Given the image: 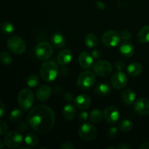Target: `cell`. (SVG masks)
I'll list each match as a JSON object with an SVG mask.
<instances>
[{
    "label": "cell",
    "mask_w": 149,
    "mask_h": 149,
    "mask_svg": "<svg viewBox=\"0 0 149 149\" xmlns=\"http://www.w3.org/2000/svg\"><path fill=\"white\" fill-rule=\"evenodd\" d=\"M107 135L109 138H112V139L116 138V136H117L118 135L117 128L115 127H111L109 128L107 132Z\"/></svg>",
    "instance_id": "obj_34"
},
{
    "label": "cell",
    "mask_w": 149,
    "mask_h": 149,
    "mask_svg": "<svg viewBox=\"0 0 149 149\" xmlns=\"http://www.w3.org/2000/svg\"><path fill=\"white\" fill-rule=\"evenodd\" d=\"M12 57L7 52H1L0 53V62L4 65H10L12 63Z\"/></svg>",
    "instance_id": "obj_32"
},
{
    "label": "cell",
    "mask_w": 149,
    "mask_h": 149,
    "mask_svg": "<svg viewBox=\"0 0 149 149\" xmlns=\"http://www.w3.org/2000/svg\"><path fill=\"white\" fill-rule=\"evenodd\" d=\"M121 40L120 33L116 31L111 30L105 32L102 36V42L105 46L113 47L116 46Z\"/></svg>",
    "instance_id": "obj_10"
},
{
    "label": "cell",
    "mask_w": 149,
    "mask_h": 149,
    "mask_svg": "<svg viewBox=\"0 0 149 149\" xmlns=\"http://www.w3.org/2000/svg\"><path fill=\"white\" fill-rule=\"evenodd\" d=\"M4 141L6 146L9 148H17L23 143V137L19 131H11L7 132Z\"/></svg>",
    "instance_id": "obj_8"
},
{
    "label": "cell",
    "mask_w": 149,
    "mask_h": 149,
    "mask_svg": "<svg viewBox=\"0 0 149 149\" xmlns=\"http://www.w3.org/2000/svg\"><path fill=\"white\" fill-rule=\"evenodd\" d=\"M79 64L84 69L90 68L93 65V57L87 52H82L79 56Z\"/></svg>",
    "instance_id": "obj_16"
},
{
    "label": "cell",
    "mask_w": 149,
    "mask_h": 149,
    "mask_svg": "<svg viewBox=\"0 0 149 149\" xmlns=\"http://www.w3.org/2000/svg\"><path fill=\"white\" fill-rule=\"evenodd\" d=\"M39 137L34 132H29L25 137V142L30 147H35L39 143Z\"/></svg>",
    "instance_id": "obj_25"
},
{
    "label": "cell",
    "mask_w": 149,
    "mask_h": 149,
    "mask_svg": "<svg viewBox=\"0 0 149 149\" xmlns=\"http://www.w3.org/2000/svg\"><path fill=\"white\" fill-rule=\"evenodd\" d=\"M135 93L130 89H126L123 90L121 94V98L122 101L127 106H131L135 102Z\"/></svg>",
    "instance_id": "obj_20"
},
{
    "label": "cell",
    "mask_w": 149,
    "mask_h": 149,
    "mask_svg": "<svg viewBox=\"0 0 149 149\" xmlns=\"http://www.w3.org/2000/svg\"><path fill=\"white\" fill-rule=\"evenodd\" d=\"M74 102L76 107L84 110L88 109L91 105V98L87 95H79L74 98Z\"/></svg>",
    "instance_id": "obj_14"
},
{
    "label": "cell",
    "mask_w": 149,
    "mask_h": 149,
    "mask_svg": "<svg viewBox=\"0 0 149 149\" xmlns=\"http://www.w3.org/2000/svg\"><path fill=\"white\" fill-rule=\"evenodd\" d=\"M134 109L141 116L149 115V100L146 97L138 99L134 104Z\"/></svg>",
    "instance_id": "obj_13"
},
{
    "label": "cell",
    "mask_w": 149,
    "mask_h": 149,
    "mask_svg": "<svg viewBox=\"0 0 149 149\" xmlns=\"http://www.w3.org/2000/svg\"><path fill=\"white\" fill-rule=\"evenodd\" d=\"M121 39L124 41H129L132 38V33L129 31H123L120 33Z\"/></svg>",
    "instance_id": "obj_36"
},
{
    "label": "cell",
    "mask_w": 149,
    "mask_h": 149,
    "mask_svg": "<svg viewBox=\"0 0 149 149\" xmlns=\"http://www.w3.org/2000/svg\"><path fill=\"white\" fill-rule=\"evenodd\" d=\"M111 83L115 89L120 90V89L126 87V85L127 84V77L122 71L116 72L114 74H113V76L111 78Z\"/></svg>",
    "instance_id": "obj_12"
},
{
    "label": "cell",
    "mask_w": 149,
    "mask_h": 149,
    "mask_svg": "<svg viewBox=\"0 0 149 149\" xmlns=\"http://www.w3.org/2000/svg\"><path fill=\"white\" fill-rule=\"evenodd\" d=\"M96 82V77L91 71H84L79 74L77 80V85L82 90L91 89Z\"/></svg>",
    "instance_id": "obj_3"
},
{
    "label": "cell",
    "mask_w": 149,
    "mask_h": 149,
    "mask_svg": "<svg viewBox=\"0 0 149 149\" xmlns=\"http://www.w3.org/2000/svg\"><path fill=\"white\" fill-rule=\"evenodd\" d=\"M103 118L105 121L109 124H114L120 118V112L119 109L113 106L106 107L103 111Z\"/></svg>",
    "instance_id": "obj_11"
},
{
    "label": "cell",
    "mask_w": 149,
    "mask_h": 149,
    "mask_svg": "<svg viewBox=\"0 0 149 149\" xmlns=\"http://www.w3.org/2000/svg\"><path fill=\"white\" fill-rule=\"evenodd\" d=\"M29 126L40 134L50 132L55 122V112L45 105H39L30 111L27 116Z\"/></svg>",
    "instance_id": "obj_1"
},
{
    "label": "cell",
    "mask_w": 149,
    "mask_h": 149,
    "mask_svg": "<svg viewBox=\"0 0 149 149\" xmlns=\"http://www.w3.org/2000/svg\"><path fill=\"white\" fill-rule=\"evenodd\" d=\"M119 51L124 57L130 58L135 52V47L131 42H128V41H125L120 45Z\"/></svg>",
    "instance_id": "obj_19"
},
{
    "label": "cell",
    "mask_w": 149,
    "mask_h": 149,
    "mask_svg": "<svg viewBox=\"0 0 149 149\" xmlns=\"http://www.w3.org/2000/svg\"><path fill=\"white\" fill-rule=\"evenodd\" d=\"M8 125L4 121L0 120V136L1 135H4L7 133L8 132Z\"/></svg>",
    "instance_id": "obj_33"
},
{
    "label": "cell",
    "mask_w": 149,
    "mask_h": 149,
    "mask_svg": "<svg viewBox=\"0 0 149 149\" xmlns=\"http://www.w3.org/2000/svg\"><path fill=\"white\" fill-rule=\"evenodd\" d=\"M28 129H29V125H28L26 122H24V121L20 122V123L18 124V125H17V130H18L19 132H21V133L26 132V131L28 130Z\"/></svg>",
    "instance_id": "obj_35"
},
{
    "label": "cell",
    "mask_w": 149,
    "mask_h": 149,
    "mask_svg": "<svg viewBox=\"0 0 149 149\" xmlns=\"http://www.w3.org/2000/svg\"><path fill=\"white\" fill-rule=\"evenodd\" d=\"M17 100L20 109L23 110H29L34 104V95L33 92L29 89H23L19 93Z\"/></svg>",
    "instance_id": "obj_4"
},
{
    "label": "cell",
    "mask_w": 149,
    "mask_h": 149,
    "mask_svg": "<svg viewBox=\"0 0 149 149\" xmlns=\"http://www.w3.org/2000/svg\"><path fill=\"white\" fill-rule=\"evenodd\" d=\"M52 93V89L49 86L43 84L39 87V89L36 91V96L39 101L45 102L50 97Z\"/></svg>",
    "instance_id": "obj_15"
},
{
    "label": "cell",
    "mask_w": 149,
    "mask_h": 149,
    "mask_svg": "<svg viewBox=\"0 0 149 149\" xmlns=\"http://www.w3.org/2000/svg\"><path fill=\"white\" fill-rule=\"evenodd\" d=\"M72 60V53L71 50L68 49H65L61 51L57 56V61L60 65H65L69 63Z\"/></svg>",
    "instance_id": "obj_18"
},
{
    "label": "cell",
    "mask_w": 149,
    "mask_h": 149,
    "mask_svg": "<svg viewBox=\"0 0 149 149\" xmlns=\"http://www.w3.org/2000/svg\"><path fill=\"white\" fill-rule=\"evenodd\" d=\"M76 114V109L74 106L71 104H67L63 108V115L67 121H71L74 118Z\"/></svg>",
    "instance_id": "obj_24"
},
{
    "label": "cell",
    "mask_w": 149,
    "mask_h": 149,
    "mask_svg": "<svg viewBox=\"0 0 149 149\" xmlns=\"http://www.w3.org/2000/svg\"><path fill=\"white\" fill-rule=\"evenodd\" d=\"M39 78L36 74H30L26 79V84L30 87H35L39 84Z\"/></svg>",
    "instance_id": "obj_29"
},
{
    "label": "cell",
    "mask_w": 149,
    "mask_h": 149,
    "mask_svg": "<svg viewBox=\"0 0 149 149\" xmlns=\"http://www.w3.org/2000/svg\"><path fill=\"white\" fill-rule=\"evenodd\" d=\"M127 74L131 77H138L143 71V66L138 63H132L127 66Z\"/></svg>",
    "instance_id": "obj_21"
},
{
    "label": "cell",
    "mask_w": 149,
    "mask_h": 149,
    "mask_svg": "<svg viewBox=\"0 0 149 149\" xmlns=\"http://www.w3.org/2000/svg\"><path fill=\"white\" fill-rule=\"evenodd\" d=\"M115 66H116V68L119 71H123L124 69L125 68V66H126V64L124 61H118L117 62L115 63Z\"/></svg>",
    "instance_id": "obj_37"
},
{
    "label": "cell",
    "mask_w": 149,
    "mask_h": 149,
    "mask_svg": "<svg viewBox=\"0 0 149 149\" xmlns=\"http://www.w3.org/2000/svg\"><path fill=\"white\" fill-rule=\"evenodd\" d=\"M51 42L52 45H53L55 47L61 49L63 48L66 44V41H65V36L60 32H55L51 36Z\"/></svg>",
    "instance_id": "obj_17"
},
{
    "label": "cell",
    "mask_w": 149,
    "mask_h": 149,
    "mask_svg": "<svg viewBox=\"0 0 149 149\" xmlns=\"http://www.w3.org/2000/svg\"><path fill=\"white\" fill-rule=\"evenodd\" d=\"M61 149H74L75 148V146L71 142H65L61 145Z\"/></svg>",
    "instance_id": "obj_39"
},
{
    "label": "cell",
    "mask_w": 149,
    "mask_h": 149,
    "mask_svg": "<svg viewBox=\"0 0 149 149\" xmlns=\"http://www.w3.org/2000/svg\"><path fill=\"white\" fill-rule=\"evenodd\" d=\"M79 135L80 138L86 141H92L97 137V129L92 124L84 122L79 128Z\"/></svg>",
    "instance_id": "obj_7"
},
{
    "label": "cell",
    "mask_w": 149,
    "mask_h": 149,
    "mask_svg": "<svg viewBox=\"0 0 149 149\" xmlns=\"http://www.w3.org/2000/svg\"><path fill=\"white\" fill-rule=\"evenodd\" d=\"M90 120L93 123L97 124L100 123L103 120V113L101 112V111L99 110V109H94L91 111V113H90Z\"/></svg>",
    "instance_id": "obj_27"
},
{
    "label": "cell",
    "mask_w": 149,
    "mask_h": 149,
    "mask_svg": "<svg viewBox=\"0 0 149 149\" xmlns=\"http://www.w3.org/2000/svg\"><path fill=\"white\" fill-rule=\"evenodd\" d=\"M95 74L101 77H107L111 74L113 68L110 63L106 61H97L93 64Z\"/></svg>",
    "instance_id": "obj_9"
},
{
    "label": "cell",
    "mask_w": 149,
    "mask_h": 149,
    "mask_svg": "<svg viewBox=\"0 0 149 149\" xmlns=\"http://www.w3.org/2000/svg\"><path fill=\"white\" fill-rule=\"evenodd\" d=\"M64 99H65V100H67V101H71L72 100H74V95L70 93H66V94L64 95Z\"/></svg>",
    "instance_id": "obj_44"
},
{
    "label": "cell",
    "mask_w": 149,
    "mask_h": 149,
    "mask_svg": "<svg viewBox=\"0 0 149 149\" xmlns=\"http://www.w3.org/2000/svg\"><path fill=\"white\" fill-rule=\"evenodd\" d=\"M116 148H117V147H114V146H109V147H107V149H110V148H113V149H116Z\"/></svg>",
    "instance_id": "obj_47"
},
{
    "label": "cell",
    "mask_w": 149,
    "mask_h": 149,
    "mask_svg": "<svg viewBox=\"0 0 149 149\" xmlns=\"http://www.w3.org/2000/svg\"><path fill=\"white\" fill-rule=\"evenodd\" d=\"M138 41L141 43H149V26L143 27L138 33Z\"/></svg>",
    "instance_id": "obj_23"
},
{
    "label": "cell",
    "mask_w": 149,
    "mask_h": 149,
    "mask_svg": "<svg viewBox=\"0 0 149 149\" xmlns=\"http://www.w3.org/2000/svg\"><path fill=\"white\" fill-rule=\"evenodd\" d=\"M102 54L101 52L98 49H95V50H93V52H92V56L93 57V58H95V59H97V58H100L101 57Z\"/></svg>",
    "instance_id": "obj_40"
},
{
    "label": "cell",
    "mask_w": 149,
    "mask_h": 149,
    "mask_svg": "<svg viewBox=\"0 0 149 149\" xmlns=\"http://www.w3.org/2000/svg\"><path fill=\"white\" fill-rule=\"evenodd\" d=\"M23 113L21 109H14L10 114V119L13 122H17L22 119Z\"/></svg>",
    "instance_id": "obj_30"
},
{
    "label": "cell",
    "mask_w": 149,
    "mask_h": 149,
    "mask_svg": "<svg viewBox=\"0 0 149 149\" xmlns=\"http://www.w3.org/2000/svg\"><path fill=\"white\" fill-rule=\"evenodd\" d=\"M140 149H149V142L144 143L140 146Z\"/></svg>",
    "instance_id": "obj_45"
},
{
    "label": "cell",
    "mask_w": 149,
    "mask_h": 149,
    "mask_svg": "<svg viewBox=\"0 0 149 149\" xmlns=\"http://www.w3.org/2000/svg\"><path fill=\"white\" fill-rule=\"evenodd\" d=\"M53 47L47 42H42L38 44L35 48V55L41 61H47L53 55Z\"/></svg>",
    "instance_id": "obj_5"
},
{
    "label": "cell",
    "mask_w": 149,
    "mask_h": 149,
    "mask_svg": "<svg viewBox=\"0 0 149 149\" xmlns=\"http://www.w3.org/2000/svg\"><path fill=\"white\" fill-rule=\"evenodd\" d=\"M1 29L3 33H7V34H10V33H13L15 31V26H13V23L10 22L5 21L4 23H1Z\"/></svg>",
    "instance_id": "obj_31"
},
{
    "label": "cell",
    "mask_w": 149,
    "mask_h": 149,
    "mask_svg": "<svg viewBox=\"0 0 149 149\" xmlns=\"http://www.w3.org/2000/svg\"><path fill=\"white\" fill-rule=\"evenodd\" d=\"M96 7L100 10H105V8H106V5H105L104 3L102 2V1H96Z\"/></svg>",
    "instance_id": "obj_43"
},
{
    "label": "cell",
    "mask_w": 149,
    "mask_h": 149,
    "mask_svg": "<svg viewBox=\"0 0 149 149\" xmlns=\"http://www.w3.org/2000/svg\"><path fill=\"white\" fill-rule=\"evenodd\" d=\"M111 86L108 83H100L95 87V93L99 96H105L111 93Z\"/></svg>",
    "instance_id": "obj_22"
},
{
    "label": "cell",
    "mask_w": 149,
    "mask_h": 149,
    "mask_svg": "<svg viewBox=\"0 0 149 149\" xmlns=\"http://www.w3.org/2000/svg\"><path fill=\"white\" fill-rule=\"evenodd\" d=\"M4 111H5V106H4V103L2 100L0 99V118L2 117L4 115Z\"/></svg>",
    "instance_id": "obj_41"
},
{
    "label": "cell",
    "mask_w": 149,
    "mask_h": 149,
    "mask_svg": "<svg viewBox=\"0 0 149 149\" xmlns=\"http://www.w3.org/2000/svg\"><path fill=\"white\" fill-rule=\"evenodd\" d=\"M39 73L45 81L51 82L57 78L58 75V65L55 61H49L41 65Z\"/></svg>",
    "instance_id": "obj_2"
},
{
    "label": "cell",
    "mask_w": 149,
    "mask_h": 149,
    "mask_svg": "<svg viewBox=\"0 0 149 149\" xmlns=\"http://www.w3.org/2000/svg\"><path fill=\"white\" fill-rule=\"evenodd\" d=\"M117 148L119 149H130L131 147L129 144L126 143H120L117 146Z\"/></svg>",
    "instance_id": "obj_42"
},
{
    "label": "cell",
    "mask_w": 149,
    "mask_h": 149,
    "mask_svg": "<svg viewBox=\"0 0 149 149\" xmlns=\"http://www.w3.org/2000/svg\"><path fill=\"white\" fill-rule=\"evenodd\" d=\"M7 45L8 49L13 53L21 55L26 49V45L24 41L19 36H13L7 40Z\"/></svg>",
    "instance_id": "obj_6"
},
{
    "label": "cell",
    "mask_w": 149,
    "mask_h": 149,
    "mask_svg": "<svg viewBox=\"0 0 149 149\" xmlns=\"http://www.w3.org/2000/svg\"><path fill=\"white\" fill-rule=\"evenodd\" d=\"M119 130L124 133H127L131 131L133 128V123L129 119H123L120 122L119 125Z\"/></svg>",
    "instance_id": "obj_28"
},
{
    "label": "cell",
    "mask_w": 149,
    "mask_h": 149,
    "mask_svg": "<svg viewBox=\"0 0 149 149\" xmlns=\"http://www.w3.org/2000/svg\"><path fill=\"white\" fill-rule=\"evenodd\" d=\"M78 119L80 122H85L87 120V119H88V113H87V112L83 111L79 113L78 116Z\"/></svg>",
    "instance_id": "obj_38"
},
{
    "label": "cell",
    "mask_w": 149,
    "mask_h": 149,
    "mask_svg": "<svg viewBox=\"0 0 149 149\" xmlns=\"http://www.w3.org/2000/svg\"><path fill=\"white\" fill-rule=\"evenodd\" d=\"M4 146H5V143H4V141L3 142L2 141H1V140H0V149L4 148Z\"/></svg>",
    "instance_id": "obj_46"
},
{
    "label": "cell",
    "mask_w": 149,
    "mask_h": 149,
    "mask_svg": "<svg viewBox=\"0 0 149 149\" xmlns=\"http://www.w3.org/2000/svg\"><path fill=\"white\" fill-rule=\"evenodd\" d=\"M98 39L97 36L93 33H90L86 36L85 37V44L88 47L93 48L95 47L98 45Z\"/></svg>",
    "instance_id": "obj_26"
}]
</instances>
